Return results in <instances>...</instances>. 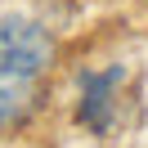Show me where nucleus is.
I'll return each mask as SVG.
<instances>
[{
    "label": "nucleus",
    "mask_w": 148,
    "mask_h": 148,
    "mask_svg": "<svg viewBox=\"0 0 148 148\" xmlns=\"http://www.w3.org/2000/svg\"><path fill=\"white\" fill-rule=\"evenodd\" d=\"M126 81L121 67H103V72H81V103H76V117L85 130L94 135H108L112 121H117V85Z\"/></svg>",
    "instance_id": "1"
}]
</instances>
